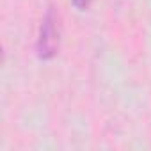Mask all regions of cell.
Instances as JSON below:
<instances>
[{"label":"cell","mask_w":151,"mask_h":151,"mask_svg":"<svg viewBox=\"0 0 151 151\" xmlns=\"http://www.w3.org/2000/svg\"><path fill=\"white\" fill-rule=\"evenodd\" d=\"M59 52V20L53 9H48L39 29L37 37V55L43 60H50Z\"/></svg>","instance_id":"obj_1"},{"label":"cell","mask_w":151,"mask_h":151,"mask_svg":"<svg viewBox=\"0 0 151 151\" xmlns=\"http://www.w3.org/2000/svg\"><path fill=\"white\" fill-rule=\"evenodd\" d=\"M71 2H73V6L77 7L78 11H86V9L91 6V2H93V0H71Z\"/></svg>","instance_id":"obj_2"}]
</instances>
